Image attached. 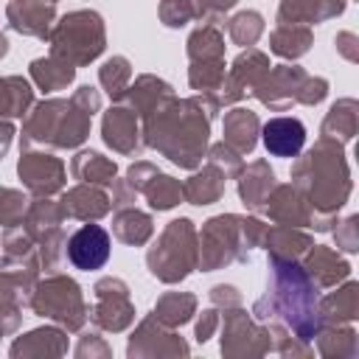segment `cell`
Masks as SVG:
<instances>
[{
  "label": "cell",
  "mask_w": 359,
  "mask_h": 359,
  "mask_svg": "<svg viewBox=\"0 0 359 359\" xmlns=\"http://www.w3.org/2000/svg\"><path fill=\"white\" fill-rule=\"evenodd\" d=\"M216 112L219 104L210 95H194V98L174 95L140 121L143 143L160 151L163 157H168L174 165L194 171L202 165V157L210 146L208 137Z\"/></svg>",
  "instance_id": "6da1fadb"
},
{
  "label": "cell",
  "mask_w": 359,
  "mask_h": 359,
  "mask_svg": "<svg viewBox=\"0 0 359 359\" xmlns=\"http://www.w3.org/2000/svg\"><path fill=\"white\" fill-rule=\"evenodd\" d=\"M258 323H283L294 337L311 342L320 328V289L300 261L269 258L266 292L250 311Z\"/></svg>",
  "instance_id": "7a4b0ae2"
},
{
  "label": "cell",
  "mask_w": 359,
  "mask_h": 359,
  "mask_svg": "<svg viewBox=\"0 0 359 359\" xmlns=\"http://www.w3.org/2000/svg\"><path fill=\"white\" fill-rule=\"evenodd\" d=\"M292 185L306 196V202L328 222H337V213L351 196V168L345 146L328 137H320L309 151L297 154L292 165Z\"/></svg>",
  "instance_id": "3957f363"
},
{
  "label": "cell",
  "mask_w": 359,
  "mask_h": 359,
  "mask_svg": "<svg viewBox=\"0 0 359 359\" xmlns=\"http://www.w3.org/2000/svg\"><path fill=\"white\" fill-rule=\"evenodd\" d=\"M266 224L258 216L219 213L202 224L199 233V266L202 272H216L230 264H247L250 252L264 244Z\"/></svg>",
  "instance_id": "277c9868"
},
{
  "label": "cell",
  "mask_w": 359,
  "mask_h": 359,
  "mask_svg": "<svg viewBox=\"0 0 359 359\" xmlns=\"http://www.w3.org/2000/svg\"><path fill=\"white\" fill-rule=\"evenodd\" d=\"M48 45H50V56L73 67H87L107 48V28L101 14L93 8H79V11H67L65 17H56L48 34Z\"/></svg>",
  "instance_id": "5b68a950"
},
{
  "label": "cell",
  "mask_w": 359,
  "mask_h": 359,
  "mask_svg": "<svg viewBox=\"0 0 359 359\" xmlns=\"http://www.w3.org/2000/svg\"><path fill=\"white\" fill-rule=\"evenodd\" d=\"M146 266L160 283H180L199 266V233L191 219L180 216L163 227L146 252Z\"/></svg>",
  "instance_id": "8992f818"
},
{
  "label": "cell",
  "mask_w": 359,
  "mask_h": 359,
  "mask_svg": "<svg viewBox=\"0 0 359 359\" xmlns=\"http://www.w3.org/2000/svg\"><path fill=\"white\" fill-rule=\"evenodd\" d=\"M28 309L70 334H79L90 320V306L84 303L81 286L62 272H48L42 280H36Z\"/></svg>",
  "instance_id": "52a82bcc"
},
{
  "label": "cell",
  "mask_w": 359,
  "mask_h": 359,
  "mask_svg": "<svg viewBox=\"0 0 359 359\" xmlns=\"http://www.w3.org/2000/svg\"><path fill=\"white\" fill-rule=\"evenodd\" d=\"M219 311H222V320H219V325H222L219 348H222V353L227 359H255V356H266L272 351L266 323H258L241 306L219 309Z\"/></svg>",
  "instance_id": "ba28073f"
},
{
  "label": "cell",
  "mask_w": 359,
  "mask_h": 359,
  "mask_svg": "<svg viewBox=\"0 0 359 359\" xmlns=\"http://www.w3.org/2000/svg\"><path fill=\"white\" fill-rule=\"evenodd\" d=\"M93 297H95V306L90 309V320L98 331L121 334L135 323V303L129 297L126 280L115 275L98 278L93 286Z\"/></svg>",
  "instance_id": "9c48e42d"
},
{
  "label": "cell",
  "mask_w": 359,
  "mask_h": 359,
  "mask_svg": "<svg viewBox=\"0 0 359 359\" xmlns=\"http://www.w3.org/2000/svg\"><path fill=\"white\" fill-rule=\"evenodd\" d=\"M188 353H191V345L177 334V328L163 325L154 314H146L126 342L129 359H171V356H188Z\"/></svg>",
  "instance_id": "30bf717a"
},
{
  "label": "cell",
  "mask_w": 359,
  "mask_h": 359,
  "mask_svg": "<svg viewBox=\"0 0 359 359\" xmlns=\"http://www.w3.org/2000/svg\"><path fill=\"white\" fill-rule=\"evenodd\" d=\"M101 109V93L90 84H81L65 107L53 149H79L87 137H90V126H93V115Z\"/></svg>",
  "instance_id": "8fae6325"
},
{
  "label": "cell",
  "mask_w": 359,
  "mask_h": 359,
  "mask_svg": "<svg viewBox=\"0 0 359 359\" xmlns=\"http://www.w3.org/2000/svg\"><path fill=\"white\" fill-rule=\"evenodd\" d=\"M269 67L272 65H269V56L264 50L244 48L233 59V65L227 70V79H224V84H222V90L216 95L219 107H230V104H238L244 95H252V90L264 81V76L269 73Z\"/></svg>",
  "instance_id": "7c38bea8"
},
{
  "label": "cell",
  "mask_w": 359,
  "mask_h": 359,
  "mask_svg": "<svg viewBox=\"0 0 359 359\" xmlns=\"http://www.w3.org/2000/svg\"><path fill=\"white\" fill-rule=\"evenodd\" d=\"M306 81H309V73L300 65H275L269 67L264 81L252 90V95L272 112H286L289 107L300 104Z\"/></svg>",
  "instance_id": "4fadbf2b"
},
{
  "label": "cell",
  "mask_w": 359,
  "mask_h": 359,
  "mask_svg": "<svg viewBox=\"0 0 359 359\" xmlns=\"http://www.w3.org/2000/svg\"><path fill=\"white\" fill-rule=\"evenodd\" d=\"M17 177L34 196H53L65 191L67 182L65 163L50 151H34V149H22L17 163Z\"/></svg>",
  "instance_id": "5bb4252c"
},
{
  "label": "cell",
  "mask_w": 359,
  "mask_h": 359,
  "mask_svg": "<svg viewBox=\"0 0 359 359\" xmlns=\"http://www.w3.org/2000/svg\"><path fill=\"white\" fill-rule=\"evenodd\" d=\"M101 137L104 143L123 157H140L146 143H143V129H140V118L135 109L115 104L104 112L101 118Z\"/></svg>",
  "instance_id": "9a60e30c"
},
{
  "label": "cell",
  "mask_w": 359,
  "mask_h": 359,
  "mask_svg": "<svg viewBox=\"0 0 359 359\" xmlns=\"http://www.w3.org/2000/svg\"><path fill=\"white\" fill-rule=\"evenodd\" d=\"M109 250H112L109 233H107L101 224H95V222H84V224L65 241V255H67V261H70L76 269H84V272L101 269V266L109 261Z\"/></svg>",
  "instance_id": "2e32d148"
},
{
  "label": "cell",
  "mask_w": 359,
  "mask_h": 359,
  "mask_svg": "<svg viewBox=\"0 0 359 359\" xmlns=\"http://www.w3.org/2000/svg\"><path fill=\"white\" fill-rule=\"evenodd\" d=\"M67 98H45L39 104H34L22 121V135H20V146L22 149H34V146H53L62 115H65Z\"/></svg>",
  "instance_id": "e0dca14e"
},
{
  "label": "cell",
  "mask_w": 359,
  "mask_h": 359,
  "mask_svg": "<svg viewBox=\"0 0 359 359\" xmlns=\"http://www.w3.org/2000/svg\"><path fill=\"white\" fill-rule=\"evenodd\" d=\"M261 216H266L275 224H286V227H311L317 213L306 202V196L289 182V185H275L272 188Z\"/></svg>",
  "instance_id": "ac0fdd59"
},
{
  "label": "cell",
  "mask_w": 359,
  "mask_h": 359,
  "mask_svg": "<svg viewBox=\"0 0 359 359\" xmlns=\"http://www.w3.org/2000/svg\"><path fill=\"white\" fill-rule=\"evenodd\" d=\"M6 20L11 31L48 42V34L56 22V6L42 0H11L6 6Z\"/></svg>",
  "instance_id": "d6986e66"
},
{
  "label": "cell",
  "mask_w": 359,
  "mask_h": 359,
  "mask_svg": "<svg viewBox=\"0 0 359 359\" xmlns=\"http://www.w3.org/2000/svg\"><path fill=\"white\" fill-rule=\"evenodd\" d=\"M59 210L65 219H76V222H98L112 210L109 194L101 185H90V182H79L73 188H67L59 199Z\"/></svg>",
  "instance_id": "ffe728a7"
},
{
  "label": "cell",
  "mask_w": 359,
  "mask_h": 359,
  "mask_svg": "<svg viewBox=\"0 0 359 359\" xmlns=\"http://www.w3.org/2000/svg\"><path fill=\"white\" fill-rule=\"evenodd\" d=\"M300 266L309 272L317 289H334L337 283L351 278V264L339 255V250L325 247V244H311L306 255L300 258Z\"/></svg>",
  "instance_id": "44dd1931"
},
{
  "label": "cell",
  "mask_w": 359,
  "mask_h": 359,
  "mask_svg": "<svg viewBox=\"0 0 359 359\" xmlns=\"http://www.w3.org/2000/svg\"><path fill=\"white\" fill-rule=\"evenodd\" d=\"M11 359H48V356H65L67 353V331L59 325H39L28 334L17 337L8 348Z\"/></svg>",
  "instance_id": "7402d4cb"
},
{
  "label": "cell",
  "mask_w": 359,
  "mask_h": 359,
  "mask_svg": "<svg viewBox=\"0 0 359 359\" xmlns=\"http://www.w3.org/2000/svg\"><path fill=\"white\" fill-rule=\"evenodd\" d=\"M261 140L272 157H297L306 146V126L300 118L278 115L261 126Z\"/></svg>",
  "instance_id": "603a6c76"
},
{
  "label": "cell",
  "mask_w": 359,
  "mask_h": 359,
  "mask_svg": "<svg viewBox=\"0 0 359 359\" xmlns=\"http://www.w3.org/2000/svg\"><path fill=\"white\" fill-rule=\"evenodd\" d=\"M236 182H238V199L244 202L247 210H252L258 216H261V210L266 205V196L278 185L275 182V171H272V165L266 160H252L247 168L238 171Z\"/></svg>",
  "instance_id": "cb8c5ba5"
},
{
  "label": "cell",
  "mask_w": 359,
  "mask_h": 359,
  "mask_svg": "<svg viewBox=\"0 0 359 359\" xmlns=\"http://www.w3.org/2000/svg\"><path fill=\"white\" fill-rule=\"evenodd\" d=\"M348 0H280L278 6V25H314L334 20L345 11Z\"/></svg>",
  "instance_id": "d4e9b609"
},
{
  "label": "cell",
  "mask_w": 359,
  "mask_h": 359,
  "mask_svg": "<svg viewBox=\"0 0 359 359\" xmlns=\"http://www.w3.org/2000/svg\"><path fill=\"white\" fill-rule=\"evenodd\" d=\"M123 98H126V107L135 109L137 118L143 121V118L151 115L157 107H163L168 98H174V87H171L165 79H160V76L143 73V76H137V79L129 84V90H126Z\"/></svg>",
  "instance_id": "484cf974"
},
{
  "label": "cell",
  "mask_w": 359,
  "mask_h": 359,
  "mask_svg": "<svg viewBox=\"0 0 359 359\" xmlns=\"http://www.w3.org/2000/svg\"><path fill=\"white\" fill-rule=\"evenodd\" d=\"M222 140L227 146H233L238 154H250L258 146V135H261V121L252 109L247 107H233L224 112L222 121Z\"/></svg>",
  "instance_id": "4316f807"
},
{
  "label": "cell",
  "mask_w": 359,
  "mask_h": 359,
  "mask_svg": "<svg viewBox=\"0 0 359 359\" xmlns=\"http://www.w3.org/2000/svg\"><path fill=\"white\" fill-rule=\"evenodd\" d=\"M311 339L317 342V353L325 359H356L359 356V334L351 328V323H320Z\"/></svg>",
  "instance_id": "83f0119b"
},
{
  "label": "cell",
  "mask_w": 359,
  "mask_h": 359,
  "mask_svg": "<svg viewBox=\"0 0 359 359\" xmlns=\"http://www.w3.org/2000/svg\"><path fill=\"white\" fill-rule=\"evenodd\" d=\"M224 182H227L224 171H219L213 163H208L202 168H194V174L182 182V199L196 208L213 205L224 196Z\"/></svg>",
  "instance_id": "f1b7e54d"
},
{
  "label": "cell",
  "mask_w": 359,
  "mask_h": 359,
  "mask_svg": "<svg viewBox=\"0 0 359 359\" xmlns=\"http://www.w3.org/2000/svg\"><path fill=\"white\" fill-rule=\"evenodd\" d=\"M359 129V101L356 98H339L331 104V109L323 118L320 135L328 140H337L342 146H348L356 137Z\"/></svg>",
  "instance_id": "f546056e"
},
{
  "label": "cell",
  "mask_w": 359,
  "mask_h": 359,
  "mask_svg": "<svg viewBox=\"0 0 359 359\" xmlns=\"http://www.w3.org/2000/svg\"><path fill=\"white\" fill-rule=\"evenodd\" d=\"M62 210H59V202H50V196H34L28 202V210H25V219H22V227L28 230V236L42 244L45 238L62 233Z\"/></svg>",
  "instance_id": "4dcf8cb0"
},
{
  "label": "cell",
  "mask_w": 359,
  "mask_h": 359,
  "mask_svg": "<svg viewBox=\"0 0 359 359\" xmlns=\"http://www.w3.org/2000/svg\"><path fill=\"white\" fill-rule=\"evenodd\" d=\"M39 280V269H0V311H22Z\"/></svg>",
  "instance_id": "1f68e13d"
},
{
  "label": "cell",
  "mask_w": 359,
  "mask_h": 359,
  "mask_svg": "<svg viewBox=\"0 0 359 359\" xmlns=\"http://www.w3.org/2000/svg\"><path fill=\"white\" fill-rule=\"evenodd\" d=\"M0 247H3V261H0V266H6V269H39L36 241L28 236V230H25L22 224L6 227ZM39 272H42V269H39Z\"/></svg>",
  "instance_id": "d6a6232c"
},
{
  "label": "cell",
  "mask_w": 359,
  "mask_h": 359,
  "mask_svg": "<svg viewBox=\"0 0 359 359\" xmlns=\"http://www.w3.org/2000/svg\"><path fill=\"white\" fill-rule=\"evenodd\" d=\"M334 289L320 297V323H353L359 317V283L348 278Z\"/></svg>",
  "instance_id": "836d02e7"
},
{
  "label": "cell",
  "mask_w": 359,
  "mask_h": 359,
  "mask_svg": "<svg viewBox=\"0 0 359 359\" xmlns=\"http://www.w3.org/2000/svg\"><path fill=\"white\" fill-rule=\"evenodd\" d=\"M311 236L303 233L300 227H286V224H275V227H266V236H264V244L269 258H283V261H300L306 255V250L311 247Z\"/></svg>",
  "instance_id": "e575fe53"
},
{
  "label": "cell",
  "mask_w": 359,
  "mask_h": 359,
  "mask_svg": "<svg viewBox=\"0 0 359 359\" xmlns=\"http://www.w3.org/2000/svg\"><path fill=\"white\" fill-rule=\"evenodd\" d=\"M70 174H73V180H79V182H90V185L109 188L112 180L118 177V165H115V160L104 157L101 151L81 149V151L70 160Z\"/></svg>",
  "instance_id": "d590c367"
},
{
  "label": "cell",
  "mask_w": 359,
  "mask_h": 359,
  "mask_svg": "<svg viewBox=\"0 0 359 359\" xmlns=\"http://www.w3.org/2000/svg\"><path fill=\"white\" fill-rule=\"evenodd\" d=\"M112 236H115L121 244L143 247V244L154 236V219H151V213L137 210V208L115 210V219H112Z\"/></svg>",
  "instance_id": "8d00e7d4"
},
{
  "label": "cell",
  "mask_w": 359,
  "mask_h": 359,
  "mask_svg": "<svg viewBox=\"0 0 359 359\" xmlns=\"http://www.w3.org/2000/svg\"><path fill=\"white\" fill-rule=\"evenodd\" d=\"M314 45V34L309 25H275V31L269 34V50L280 59H300L311 50Z\"/></svg>",
  "instance_id": "74e56055"
},
{
  "label": "cell",
  "mask_w": 359,
  "mask_h": 359,
  "mask_svg": "<svg viewBox=\"0 0 359 359\" xmlns=\"http://www.w3.org/2000/svg\"><path fill=\"white\" fill-rule=\"evenodd\" d=\"M31 79L34 84L42 90V93H59V90H67L76 79V67L56 59V56H39L31 62Z\"/></svg>",
  "instance_id": "f35d334b"
},
{
  "label": "cell",
  "mask_w": 359,
  "mask_h": 359,
  "mask_svg": "<svg viewBox=\"0 0 359 359\" xmlns=\"http://www.w3.org/2000/svg\"><path fill=\"white\" fill-rule=\"evenodd\" d=\"M151 314L168 328H182L196 314V294H191V292H165V294L157 297Z\"/></svg>",
  "instance_id": "ab89813d"
},
{
  "label": "cell",
  "mask_w": 359,
  "mask_h": 359,
  "mask_svg": "<svg viewBox=\"0 0 359 359\" xmlns=\"http://www.w3.org/2000/svg\"><path fill=\"white\" fill-rule=\"evenodd\" d=\"M34 107V87L22 76H0V118H22Z\"/></svg>",
  "instance_id": "60d3db41"
},
{
  "label": "cell",
  "mask_w": 359,
  "mask_h": 359,
  "mask_svg": "<svg viewBox=\"0 0 359 359\" xmlns=\"http://www.w3.org/2000/svg\"><path fill=\"white\" fill-rule=\"evenodd\" d=\"M227 79L224 70V59H205V62H191L188 67V84L191 90H196V95H210L216 101L222 84ZM219 104V101H216ZM222 109V107H219Z\"/></svg>",
  "instance_id": "b9f144b4"
},
{
  "label": "cell",
  "mask_w": 359,
  "mask_h": 359,
  "mask_svg": "<svg viewBox=\"0 0 359 359\" xmlns=\"http://www.w3.org/2000/svg\"><path fill=\"white\" fill-rule=\"evenodd\" d=\"M188 62H205V59H224V36L219 25L202 22L185 42Z\"/></svg>",
  "instance_id": "7bdbcfd3"
},
{
  "label": "cell",
  "mask_w": 359,
  "mask_h": 359,
  "mask_svg": "<svg viewBox=\"0 0 359 359\" xmlns=\"http://www.w3.org/2000/svg\"><path fill=\"white\" fill-rule=\"evenodd\" d=\"M98 84L112 101H123L129 84H132V65L126 56H109L98 67Z\"/></svg>",
  "instance_id": "ee69618b"
},
{
  "label": "cell",
  "mask_w": 359,
  "mask_h": 359,
  "mask_svg": "<svg viewBox=\"0 0 359 359\" xmlns=\"http://www.w3.org/2000/svg\"><path fill=\"white\" fill-rule=\"evenodd\" d=\"M143 196L149 199L151 210H171L180 202H185L182 199V182L168 177V174H163V171H157V177L143 188Z\"/></svg>",
  "instance_id": "f6af8a7d"
},
{
  "label": "cell",
  "mask_w": 359,
  "mask_h": 359,
  "mask_svg": "<svg viewBox=\"0 0 359 359\" xmlns=\"http://www.w3.org/2000/svg\"><path fill=\"white\" fill-rule=\"evenodd\" d=\"M264 34V14L261 11H238L227 20V36L233 39V45H241V48H252Z\"/></svg>",
  "instance_id": "bcb514c9"
},
{
  "label": "cell",
  "mask_w": 359,
  "mask_h": 359,
  "mask_svg": "<svg viewBox=\"0 0 359 359\" xmlns=\"http://www.w3.org/2000/svg\"><path fill=\"white\" fill-rule=\"evenodd\" d=\"M266 328H269V342H272V351L275 353H280V356H286V359H297V356H311L314 351H311V345L306 342V339H300V337H294L283 323H266Z\"/></svg>",
  "instance_id": "7dc6e473"
},
{
  "label": "cell",
  "mask_w": 359,
  "mask_h": 359,
  "mask_svg": "<svg viewBox=\"0 0 359 359\" xmlns=\"http://www.w3.org/2000/svg\"><path fill=\"white\" fill-rule=\"evenodd\" d=\"M28 202H31V199H28L22 191L0 185V227L6 230V227L22 224L25 210H28Z\"/></svg>",
  "instance_id": "c3c4849f"
},
{
  "label": "cell",
  "mask_w": 359,
  "mask_h": 359,
  "mask_svg": "<svg viewBox=\"0 0 359 359\" xmlns=\"http://www.w3.org/2000/svg\"><path fill=\"white\" fill-rule=\"evenodd\" d=\"M157 14L165 28H182L185 22L196 20V0H160Z\"/></svg>",
  "instance_id": "681fc988"
},
{
  "label": "cell",
  "mask_w": 359,
  "mask_h": 359,
  "mask_svg": "<svg viewBox=\"0 0 359 359\" xmlns=\"http://www.w3.org/2000/svg\"><path fill=\"white\" fill-rule=\"evenodd\" d=\"M205 157H208V163H213L219 171H224V177H227V180H236V177H238V171L244 168L241 154H238L233 146H227L224 140H219V143L208 146Z\"/></svg>",
  "instance_id": "f907efd6"
},
{
  "label": "cell",
  "mask_w": 359,
  "mask_h": 359,
  "mask_svg": "<svg viewBox=\"0 0 359 359\" xmlns=\"http://www.w3.org/2000/svg\"><path fill=\"white\" fill-rule=\"evenodd\" d=\"M331 233H334V244H337L339 252L353 255L359 250V216L356 213L337 222V227H331Z\"/></svg>",
  "instance_id": "816d5d0a"
},
{
  "label": "cell",
  "mask_w": 359,
  "mask_h": 359,
  "mask_svg": "<svg viewBox=\"0 0 359 359\" xmlns=\"http://www.w3.org/2000/svg\"><path fill=\"white\" fill-rule=\"evenodd\" d=\"M73 353H76V359H109L112 348L104 342V337L98 331H84L81 328V337H79Z\"/></svg>",
  "instance_id": "f5cc1de1"
},
{
  "label": "cell",
  "mask_w": 359,
  "mask_h": 359,
  "mask_svg": "<svg viewBox=\"0 0 359 359\" xmlns=\"http://www.w3.org/2000/svg\"><path fill=\"white\" fill-rule=\"evenodd\" d=\"M238 0H196V20L208 25H222L224 14L236 6Z\"/></svg>",
  "instance_id": "db71d44e"
},
{
  "label": "cell",
  "mask_w": 359,
  "mask_h": 359,
  "mask_svg": "<svg viewBox=\"0 0 359 359\" xmlns=\"http://www.w3.org/2000/svg\"><path fill=\"white\" fill-rule=\"evenodd\" d=\"M157 165L154 163H149V160H135L129 168H126V182L137 191V194H143V188L157 177Z\"/></svg>",
  "instance_id": "11a10c76"
},
{
  "label": "cell",
  "mask_w": 359,
  "mask_h": 359,
  "mask_svg": "<svg viewBox=\"0 0 359 359\" xmlns=\"http://www.w3.org/2000/svg\"><path fill=\"white\" fill-rule=\"evenodd\" d=\"M112 196H109V202H112V210H123V208H135V202H137V191L126 182V177L123 180H112Z\"/></svg>",
  "instance_id": "9f6ffc18"
},
{
  "label": "cell",
  "mask_w": 359,
  "mask_h": 359,
  "mask_svg": "<svg viewBox=\"0 0 359 359\" xmlns=\"http://www.w3.org/2000/svg\"><path fill=\"white\" fill-rule=\"evenodd\" d=\"M219 320H222V311L213 306V309H205L202 314H199V320H196V328H194V337H196V342L199 345H205L213 334H216V328H219Z\"/></svg>",
  "instance_id": "6f0895ef"
},
{
  "label": "cell",
  "mask_w": 359,
  "mask_h": 359,
  "mask_svg": "<svg viewBox=\"0 0 359 359\" xmlns=\"http://www.w3.org/2000/svg\"><path fill=\"white\" fill-rule=\"evenodd\" d=\"M210 303L216 306V309H233V306H241V292L236 289V286H230V283H216V286H210Z\"/></svg>",
  "instance_id": "680465c9"
},
{
  "label": "cell",
  "mask_w": 359,
  "mask_h": 359,
  "mask_svg": "<svg viewBox=\"0 0 359 359\" xmlns=\"http://www.w3.org/2000/svg\"><path fill=\"white\" fill-rule=\"evenodd\" d=\"M325 95H328V79H323V76H309V81H306V90H303V98H300V104H306V107H314V104L325 101Z\"/></svg>",
  "instance_id": "91938a15"
},
{
  "label": "cell",
  "mask_w": 359,
  "mask_h": 359,
  "mask_svg": "<svg viewBox=\"0 0 359 359\" xmlns=\"http://www.w3.org/2000/svg\"><path fill=\"white\" fill-rule=\"evenodd\" d=\"M337 50L348 59V62H356L359 59V39H356V34L353 31H342V34H337Z\"/></svg>",
  "instance_id": "94428289"
},
{
  "label": "cell",
  "mask_w": 359,
  "mask_h": 359,
  "mask_svg": "<svg viewBox=\"0 0 359 359\" xmlns=\"http://www.w3.org/2000/svg\"><path fill=\"white\" fill-rule=\"evenodd\" d=\"M22 323V311H0V339L14 334Z\"/></svg>",
  "instance_id": "6125c7cd"
},
{
  "label": "cell",
  "mask_w": 359,
  "mask_h": 359,
  "mask_svg": "<svg viewBox=\"0 0 359 359\" xmlns=\"http://www.w3.org/2000/svg\"><path fill=\"white\" fill-rule=\"evenodd\" d=\"M17 129L11 123V118H0V160L6 157V151L11 149V140H14Z\"/></svg>",
  "instance_id": "be15d7a7"
},
{
  "label": "cell",
  "mask_w": 359,
  "mask_h": 359,
  "mask_svg": "<svg viewBox=\"0 0 359 359\" xmlns=\"http://www.w3.org/2000/svg\"><path fill=\"white\" fill-rule=\"evenodd\" d=\"M6 53H8V39H6V34L0 31V59H3Z\"/></svg>",
  "instance_id": "e7e4bbea"
},
{
  "label": "cell",
  "mask_w": 359,
  "mask_h": 359,
  "mask_svg": "<svg viewBox=\"0 0 359 359\" xmlns=\"http://www.w3.org/2000/svg\"><path fill=\"white\" fill-rule=\"evenodd\" d=\"M42 3H53V6H56V3H59V0H42Z\"/></svg>",
  "instance_id": "03108f58"
}]
</instances>
